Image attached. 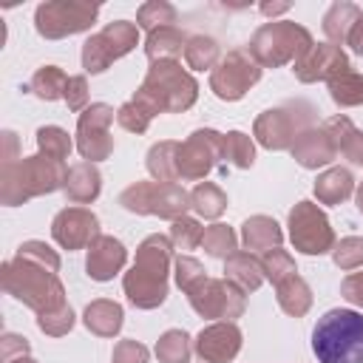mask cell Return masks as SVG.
Listing matches in <instances>:
<instances>
[{"mask_svg":"<svg viewBox=\"0 0 363 363\" xmlns=\"http://www.w3.org/2000/svg\"><path fill=\"white\" fill-rule=\"evenodd\" d=\"M173 267L170 235L153 233L136 247L133 267L122 275V289L136 309H156L167 298V272Z\"/></svg>","mask_w":363,"mask_h":363,"instance_id":"cell-1","label":"cell"},{"mask_svg":"<svg viewBox=\"0 0 363 363\" xmlns=\"http://www.w3.org/2000/svg\"><path fill=\"white\" fill-rule=\"evenodd\" d=\"M0 281L11 298H17L23 306L34 309L37 315L60 309L62 303H68L65 286H62L57 269L40 264L34 258H26L20 252H14V258L0 267Z\"/></svg>","mask_w":363,"mask_h":363,"instance_id":"cell-2","label":"cell"},{"mask_svg":"<svg viewBox=\"0 0 363 363\" xmlns=\"http://www.w3.org/2000/svg\"><path fill=\"white\" fill-rule=\"evenodd\" d=\"M68 167L45 153L20 156L0 167V201L6 207L26 204L28 199L48 196L65 187Z\"/></svg>","mask_w":363,"mask_h":363,"instance_id":"cell-3","label":"cell"},{"mask_svg":"<svg viewBox=\"0 0 363 363\" xmlns=\"http://www.w3.org/2000/svg\"><path fill=\"white\" fill-rule=\"evenodd\" d=\"M133 99H139L153 113H182L196 105L199 82L176 60H159V62H150Z\"/></svg>","mask_w":363,"mask_h":363,"instance_id":"cell-4","label":"cell"},{"mask_svg":"<svg viewBox=\"0 0 363 363\" xmlns=\"http://www.w3.org/2000/svg\"><path fill=\"white\" fill-rule=\"evenodd\" d=\"M318 363H363V315L354 309H329L312 329Z\"/></svg>","mask_w":363,"mask_h":363,"instance_id":"cell-5","label":"cell"},{"mask_svg":"<svg viewBox=\"0 0 363 363\" xmlns=\"http://www.w3.org/2000/svg\"><path fill=\"white\" fill-rule=\"evenodd\" d=\"M315 45L309 28L292 20H269L255 28L247 51L261 68H281L286 62H298Z\"/></svg>","mask_w":363,"mask_h":363,"instance_id":"cell-6","label":"cell"},{"mask_svg":"<svg viewBox=\"0 0 363 363\" xmlns=\"http://www.w3.org/2000/svg\"><path fill=\"white\" fill-rule=\"evenodd\" d=\"M315 119H318V111L312 102L289 99L284 105H275V108L258 113L255 125H252V136L267 150H292L298 136L306 128H315Z\"/></svg>","mask_w":363,"mask_h":363,"instance_id":"cell-7","label":"cell"},{"mask_svg":"<svg viewBox=\"0 0 363 363\" xmlns=\"http://www.w3.org/2000/svg\"><path fill=\"white\" fill-rule=\"evenodd\" d=\"M119 204L136 216L176 221L190 210V193L176 182H133L119 193Z\"/></svg>","mask_w":363,"mask_h":363,"instance_id":"cell-8","label":"cell"},{"mask_svg":"<svg viewBox=\"0 0 363 363\" xmlns=\"http://www.w3.org/2000/svg\"><path fill=\"white\" fill-rule=\"evenodd\" d=\"M136 45H139V26L130 20H113L82 43V68L85 74H102L111 68V62L130 54Z\"/></svg>","mask_w":363,"mask_h":363,"instance_id":"cell-9","label":"cell"},{"mask_svg":"<svg viewBox=\"0 0 363 363\" xmlns=\"http://www.w3.org/2000/svg\"><path fill=\"white\" fill-rule=\"evenodd\" d=\"M99 14L96 3L85 0H48L34 11V28L45 40H62L79 31H88Z\"/></svg>","mask_w":363,"mask_h":363,"instance_id":"cell-10","label":"cell"},{"mask_svg":"<svg viewBox=\"0 0 363 363\" xmlns=\"http://www.w3.org/2000/svg\"><path fill=\"white\" fill-rule=\"evenodd\" d=\"M184 295H187L193 312L201 318H210V320H233L235 323V318H241L247 309V295L227 278L204 275Z\"/></svg>","mask_w":363,"mask_h":363,"instance_id":"cell-11","label":"cell"},{"mask_svg":"<svg viewBox=\"0 0 363 363\" xmlns=\"http://www.w3.org/2000/svg\"><path fill=\"white\" fill-rule=\"evenodd\" d=\"M286 227H289L292 247L303 255H323V252H332V247L337 244L326 213L315 201H298L289 210Z\"/></svg>","mask_w":363,"mask_h":363,"instance_id":"cell-12","label":"cell"},{"mask_svg":"<svg viewBox=\"0 0 363 363\" xmlns=\"http://www.w3.org/2000/svg\"><path fill=\"white\" fill-rule=\"evenodd\" d=\"M258 79H261V65L252 60V54L247 48H233L210 71V91L224 102H235Z\"/></svg>","mask_w":363,"mask_h":363,"instance_id":"cell-13","label":"cell"},{"mask_svg":"<svg viewBox=\"0 0 363 363\" xmlns=\"http://www.w3.org/2000/svg\"><path fill=\"white\" fill-rule=\"evenodd\" d=\"M221 159H224V133L213 128H199L184 142H179V179L201 182Z\"/></svg>","mask_w":363,"mask_h":363,"instance_id":"cell-14","label":"cell"},{"mask_svg":"<svg viewBox=\"0 0 363 363\" xmlns=\"http://www.w3.org/2000/svg\"><path fill=\"white\" fill-rule=\"evenodd\" d=\"M116 111L105 102H91L79 119H77V150L85 162H102L113 153V136H111V125H113Z\"/></svg>","mask_w":363,"mask_h":363,"instance_id":"cell-15","label":"cell"},{"mask_svg":"<svg viewBox=\"0 0 363 363\" xmlns=\"http://www.w3.org/2000/svg\"><path fill=\"white\" fill-rule=\"evenodd\" d=\"M102 235L99 233V218L94 210L88 207H65L54 216L51 221V238L62 247V250H82L91 247V241Z\"/></svg>","mask_w":363,"mask_h":363,"instance_id":"cell-16","label":"cell"},{"mask_svg":"<svg viewBox=\"0 0 363 363\" xmlns=\"http://www.w3.org/2000/svg\"><path fill=\"white\" fill-rule=\"evenodd\" d=\"M349 57L340 45H332V43H315L298 62H295V77L298 82H329L332 77L349 71Z\"/></svg>","mask_w":363,"mask_h":363,"instance_id":"cell-17","label":"cell"},{"mask_svg":"<svg viewBox=\"0 0 363 363\" xmlns=\"http://www.w3.org/2000/svg\"><path fill=\"white\" fill-rule=\"evenodd\" d=\"M241 340L244 335L233 320H216L196 335L193 349L204 363H230L241 352Z\"/></svg>","mask_w":363,"mask_h":363,"instance_id":"cell-18","label":"cell"},{"mask_svg":"<svg viewBox=\"0 0 363 363\" xmlns=\"http://www.w3.org/2000/svg\"><path fill=\"white\" fill-rule=\"evenodd\" d=\"M125 264H128V250L119 238L102 233L91 241L85 255V272L91 281H111L125 269Z\"/></svg>","mask_w":363,"mask_h":363,"instance_id":"cell-19","label":"cell"},{"mask_svg":"<svg viewBox=\"0 0 363 363\" xmlns=\"http://www.w3.org/2000/svg\"><path fill=\"white\" fill-rule=\"evenodd\" d=\"M337 156V147L332 142V133L326 130V125H315V128H306L298 142L292 145V159L306 167V170H318V167H326L329 162H335Z\"/></svg>","mask_w":363,"mask_h":363,"instance_id":"cell-20","label":"cell"},{"mask_svg":"<svg viewBox=\"0 0 363 363\" xmlns=\"http://www.w3.org/2000/svg\"><path fill=\"white\" fill-rule=\"evenodd\" d=\"M62 190H65V199L71 204H91L102 193V173L96 170L94 162H77L68 167Z\"/></svg>","mask_w":363,"mask_h":363,"instance_id":"cell-21","label":"cell"},{"mask_svg":"<svg viewBox=\"0 0 363 363\" xmlns=\"http://www.w3.org/2000/svg\"><path fill=\"white\" fill-rule=\"evenodd\" d=\"M241 241L247 247V252H269L275 247H281L284 241V230L275 218L269 216H250L241 224Z\"/></svg>","mask_w":363,"mask_h":363,"instance_id":"cell-22","label":"cell"},{"mask_svg":"<svg viewBox=\"0 0 363 363\" xmlns=\"http://www.w3.org/2000/svg\"><path fill=\"white\" fill-rule=\"evenodd\" d=\"M82 323L88 332H94L96 337H113L119 335L122 323H125V312L116 301H108V298H96L85 306L82 312Z\"/></svg>","mask_w":363,"mask_h":363,"instance_id":"cell-23","label":"cell"},{"mask_svg":"<svg viewBox=\"0 0 363 363\" xmlns=\"http://www.w3.org/2000/svg\"><path fill=\"white\" fill-rule=\"evenodd\" d=\"M323 125L332 133V142H335L337 153L352 164H363V130L346 113H335Z\"/></svg>","mask_w":363,"mask_h":363,"instance_id":"cell-24","label":"cell"},{"mask_svg":"<svg viewBox=\"0 0 363 363\" xmlns=\"http://www.w3.org/2000/svg\"><path fill=\"white\" fill-rule=\"evenodd\" d=\"M224 278L230 284H235L244 295L255 292L267 281L264 278V269H261V258H255L252 252H233L224 261Z\"/></svg>","mask_w":363,"mask_h":363,"instance_id":"cell-25","label":"cell"},{"mask_svg":"<svg viewBox=\"0 0 363 363\" xmlns=\"http://www.w3.org/2000/svg\"><path fill=\"white\" fill-rule=\"evenodd\" d=\"M360 17H363L360 6H354L349 0L332 3L326 9V14H323V34H326V40L332 45H346V40H349V34H352V28H354V23Z\"/></svg>","mask_w":363,"mask_h":363,"instance_id":"cell-26","label":"cell"},{"mask_svg":"<svg viewBox=\"0 0 363 363\" xmlns=\"http://www.w3.org/2000/svg\"><path fill=\"white\" fill-rule=\"evenodd\" d=\"M354 196V176L349 167H329L315 179V199L320 204H340Z\"/></svg>","mask_w":363,"mask_h":363,"instance_id":"cell-27","label":"cell"},{"mask_svg":"<svg viewBox=\"0 0 363 363\" xmlns=\"http://www.w3.org/2000/svg\"><path fill=\"white\" fill-rule=\"evenodd\" d=\"M187 34L179 28V26H164V28H156L147 34L145 40V54L150 62H159V60H176L184 45H187Z\"/></svg>","mask_w":363,"mask_h":363,"instance_id":"cell-28","label":"cell"},{"mask_svg":"<svg viewBox=\"0 0 363 363\" xmlns=\"http://www.w3.org/2000/svg\"><path fill=\"white\" fill-rule=\"evenodd\" d=\"M145 164L153 182H176L179 179V142L164 139V142L150 145Z\"/></svg>","mask_w":363,"mask_h":363,"instance_id":"cell-29","label":"cell"},{"mask_svg":"<svg viewBox=\"0 0 363 363\" xmlns=\"http://www.w3.org/2000/svg\"><path fill=\"white\" fill-rule=\"evenodd\" d=\"M275 298H278V306L292 318H303L312 309V289L301 275L281 281L275 286Z\"/></svg>","mask_w":363,"mask_h":363,"instance_id":"cell-30","label":"cell"},{"mask_svg":"<svg viewBox=\"0 0 363 363\" xmlns=\"http://www.w3.org/2000/svg\"><path fill=\"white\" fill-rule=\"evenodd\" d=\"M184 60L193 71H213L221 62V45L210 34H193L184 45Z\"/></svg>","mask_w":363,"mask_h":363,"instance_id":"cell-31","label":"cell"},{"mask_svg":"<svg viewBox=\"0 0 363 363\" xmlns=\"http://www.w3.org/2000/svg\"><path fill=\"white\" fill-rule=\"evenodd\" d=\"M68 74L60 68V65H40L34 71V77L28 79V91L45 102H54V99H62L65 96V85H68Z\"/></svg>","mask_w":363,"mask_h":363,"instance_id":"cell-32","label":"cell"},{"mask_svg":"<svg viewBox=\"0 0 363 363\" xmlns=\"http://www.w3.org/2000/svg\"><path fill=\"white\" fill-rule=\"evenodd\" d=\"M329 96L337 108H357L363 105V74L357 71H343L337 77H332L329 82Z\"/></svg>","mask_w":363,"mask_h":363,"instance_id":"cell-33","label":"cell"},{"mask_svg":"<svg viewBox=\"0 0 363 363\" xmlns=\"http://www.w3.org/2000/svg\"><path fill=\"white\" fill-rule=\"evenodd\" d=\"M190 207L201 218H218L227 210V193L213 182H199L190 190Z\"/></svg>","mask_w":363,"mask_h":363,"instance_id":"cell-34","label":"cell"},{"mask_svg":"<svg viewBox=\"0 0 363 363\" xmlns=\"http://www.w3.org/2000/svg\"><path fill=\"white\" fill-rule=\"evenodd\" d=\"M201 247H204V252H207L210 258H221V261H227L233 252H238V235H235L233 227L216 221V224L204 227Z\"/></svg>","mask_w":363,"mask_h":363,"instance_id":"cell-35","label":"cell"},{"mask_svg":"<svg viewBox=\"0 0 363 363\" xmlns=\"http://www.w3.org/2000/svg\"><path fill=\"white\" fill-rule=\"evenodd\" d=\"M193 346L184 329H167L159 340H156V357L159 363H190Z\"/></svg>","mask_w":363,"mask_h":363,"instance_id":"cell-36","label":"cell"},{"mask_svg":"<svg viewBox=\"0 0 363 363\" xmlns=\"http://www.w3.org/2000/svg\"><path fill=\"white\" fill-rule=\"evenodd\" d=\"M173 23H176V6H170L167 0H147L136 11V26L145 28L147 34L156 28L173 26Z\"/></svg>","mask_w":363,"mask_h":363,"instance_id":"cell-37","label":"cell"},{"mask_svg":"<svg viewBox=\"0 0 363 363\" xmlns=\"http://www.w3.org/2000/svg\"><path fill=\"white\" fill-rule=\"evenodd\" d=\"M224 162H230L233 167H252L255 162V145L244 130H227L224 133Z\"/></svg>","mask_w":363,"mask_h":363,"instance_id":"cell-38","label":"cell"},{"mask_svg":"<svg viewBox=\"0 0 363 363\" xmlns=\"http://www.w3.org/2000/svg\"><path fill=\"white\" fill-rule=\"evenodd\" d=\"M37 147H40V153L62 162V159H68L74 142H71L68 130H62L60 125H43V128H37Z\"/></svg>","mask_w":363,"mask_h":363,"instance_id":"cell-39","label":"cell"},{"mask_svg":"<svg viewBox=\"0 0 363 363\" xmlns=\"http://www.w3.org/2000/svg\"><path fill=\"white\" fill-rule=\"evenodd\" d=\"M261 269H264V278H267L269 284H275V286H278L281 281L298 275L295 258H292L286 250H281V247H275V250H269V252L261 255Z\"/></svg>","mask_w":363,"mask_h":363,"instance_id":"cell-40","label":"cell"},{"mask_svg":"<svg viewBox=\"0 0 363 363\" xmlns=\"http://www.w3.org/2000/svg\"><path fill=\"white\" fill-rule=\"evenodd\" d=\"M153 111L150 108H145L139 99H128V102H122L119 105V111H116V122L125 128V130H130V133H145L147 128H150V122H153Z\"/></svg>","mask_w":363,"mask_h":363,"instance_id":"cell-41","label":"cell"},{"mask_svg":"<svg viewBox=\"0 0 363 363\" xmlns=\"http://www.w3.org/2000/svg\"><path fill=\"white\" fill-rule=\"evenodd\" d=\"M201 238H204V227L196 218H190V216H182V218H176L170 224V244H173V250H196L201 244Z\"/></svg>","mask_w":363,"mask_h":363,"instance_id":"cell-42","label":"cell"},{"mask_svg":"<svg viewBox=\"0 0 363 363\" xmlns=\"http://www.w3.org/2000/svg\"><path fill=\"white\" fill-rule=\"evenodd\" d=\"M332 261L337 269H360L363 267V238L360 235H346L332 247Z\"/></svg>","mask_w":363,"mask_h":363,"instance_id":"cell-43","label":"cell"},{"mask_svg":"<svg viewBox=\"0 0 363 363\" xmlns=\"http://www.w3.org/2000/svg\"><path fill=\"white\" fill-rule=\"evenodd\" d=\"M37 326H40V332H45L48 337H62V335H68L71 326H74V309H71V303H62L60 309H51V312L37 315Z\"/></svg>","mask_w":363,"mask_h":363,"instance_id":"cell-44","label":"cell"},{"mask_svg":"<svg viewBox=\"0 0 363 363\" xmlns=\"http://www.w3.org/2000/svg\"><path fill=\"white\" fill-rule=\"evenodd\" d=\"M204 275H207L204 264L196 261L193 255H179V258H173V278H176V286H179L182 292H187L190 286H196Z\"/></svg>","mask_w":363,"mask_h":363,"instance_id":"cell-45","label":"cell"},{"mask_svg":"<svg viewBox=\"0 0 363 363\" xmlns=\"http://www.w3.org/2000/svg\"><path fill=\"white\" fill-rule=\"evenodd\" d=\"M88 79H85V74H77V77H71L68 79V85H65V105H68V111H74V113H82L85 108H88Z\"/></svg>","mask_w":363,"mask_h":363,"instance_id":"cell-46","label":"cell"},{"mask_svg":"<svg viewBox=\"0 0 363 363\" xmlns=\"http://www.w3.org/2000/svg\"><path fill=\"white\" fill-rule=\"evenodd\" d=\"M17 252L20 255H26V258H34V261H40V264H45V267H51V269H57L60 272V255H57V250H51L45 241H23L20 247H17Z\"/></svg>","mask_w":363,"mask_h":363,"instance_id":"cell-47","label":"cell"},{"mask_svg":"<svg viewBox=\"0 0 363 363\" xmlns=\"http://www.w3.org/2000/svg\"><path fill=\"white\" fill-rule=\"evenodd\" d=\"M147 357H150V352L139 340H119L111 354L113 363H147Z\"/></svg>","mask_w":363,"mask_h":363,"instance_id":"cell-48","label":"cell"},{"mask_svg":"<svg viewBox=\"0 0 363 363\" xmlns=\"http://www.w3.org/2000/svg\"><path fill=\"white\" fill-rule=\"evenodd\" d=\"M28 352H31L28 337L14 335V332H6V335L0 337V360H3V363L14 360V357H23V354H28Z\"/></svg>","mask_w":363,"mask_h":363,"instance_id":"cell-49","label":"cell"},{"mask_svg":"<svg viewBox=\"0 0 363 363\" xmlns=\"http://www.w3.org/2000/svg\"><path fill=\"white\" fill-rule=\"evenodd\" d=\"M340 295H343L349 303H354V306L363 309V272H352V275H346L343 284H340Z\"/></svg>","mask_w":363,"mask_h":363,"instance_id":"cell-50","label":"cell"},{"mask_svg":"<svg viewBox=\"0 0 363 363\" xmlns=\"http://www.w3.org/2000/svg\"><path fill=\"white\" fill-rule=\"evenodd\" d=\"M3 142H6V150H3V164H6V162L20 159V156H17V133H14V130H3Z\"/></svg>","mask_w":363,"mask_h":363,"instance_id":"cell-51","label":"cell"},{"mask_svg":"<svg viewBox=\"0 0 363 363\" xmlns=\"http://www.w3.org/2000/svg\"><path fill=\"white\" fill-rule=\"evenodd\" d=\"M346 45H352V51H354V54H363V17L354 23V28H352V34H349Z\"/></svg>","mask_w":363,"mask_h":363,"instance_id":"cell-52","label":"cell"},{"mask_svg":"<svg viewBox=\"0 0 363 363\" xmlns=\"http://www.w3.org/2000/svg\"><path fill=\"white\" fill-rule=\"evenodd\" d=\"M284 11H289V3H261V14H267V17H275Z\"/></svg>","mask_w":363,"mask_h":363,"instance_id":"cell-53","label":"cell"},{"mask_svg":"<svg viewBox=\"0 0 363 363\" xmlns=\"http://www.w3.org/2000/svg\"><path fill=\"white\" fill-rule=\"evenodd\" d=\"M354 204H357V210L363 213V182L354 187Z\"/></svg>","mask_w":363,"mask_h":363,"instance_id":"cell-54","label":"cell"},{"mask_svg":"<svg viewBox=\"0 0 363 363\" xmlns=\"http://www.w3.org/2000/svg\"><path fill=\"white\" fill-rule=\"evenodd\" d=\"M9 363H37L31 354H23V357H14V360H9Z\"/></svg>","mask_w":363,"mask_h":363,"instance_id":"cell-55","label":"cell"}]
</instances>
